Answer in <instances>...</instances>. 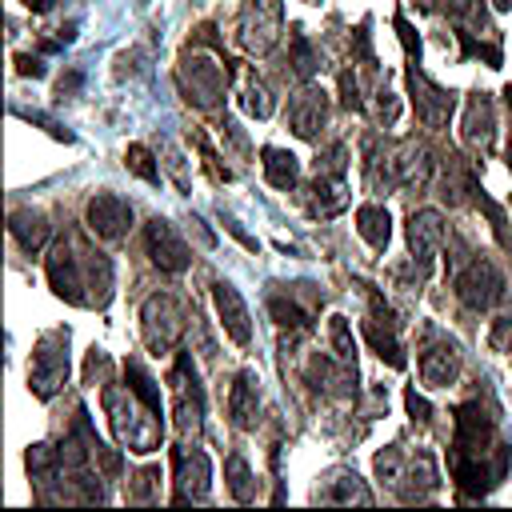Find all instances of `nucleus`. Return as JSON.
<instances>
[{
	"instance_id": "12",
	"label": "nucleus",
	"mask_w": 512,
	"mask_h": 512,
	"mask_svg": "<svg viewBox=\"0 0 512 512\" xmlns=\"http://www.w3.org/2000/svg\"><path fill=\"white\" fill-rule=\"evenodd\" d=\"M172 464H176V504H188V500H204L208 496V484H212V464L200 448H176L172 452Z\"/></svg>"
},
{
	"instance_id": "36",
	"label": "nucleus",
	"mask_w": 512,
	"mask_h": 512,
	"mask_svg": "<svg viewBox=\"0 0 512 512\" xmlns=\"http://www.w3.org/2000/svg\"><path fill=\"white\" fill-rule=\"evenodd\" d=\"M404 408H408V416H412V420H420V424H428V420H432V404H428L416 388H404Z\"/></svg>"
},
{
	"instance_id": "34",
	"label": "nucleus",
	"mask_w": 512,
	"mask_h": 512,
	"mask_svg": "<svg viewBox=\"0 0 512 512\" xmlns=\"http://www.w3.org/2000/svg\"><path fill=\"white\" fill-rule=\"evenodd\" d=\"M340 100H344V108H352V112H360V108H364V100H360V80H356V72H352V68H344V72H340Z\"/></svg>"
},
{
	"instance_id": "29",
	"label": "nucleus",
	"mask_w": 512,
	"mask_h": 512,
	"mask_svg": "<svg viewBox=\"0 0 512 512\" xmlns=\"http://www.w3.org/2000/svg\"><path fill=\"white\" fill-rule=\"evenodd\" d=\"M268 308H272V316H276V324H288V328H312V316L296 304V300H284V296H268Z\"/></svg>"
},
{
	"instance_id": "9",
	"label": "nucleus",
	"mask_w": 512,
	"mask_h": 512,
	"mask_svg": "<svg viewBox=\"0 0 512 512\" xmlns=\"http://www.w3.org/2000/svg\"><path fill=\"white\" fill-rule=\"evenodd\" d=\"M144 244H148L152 264H156L160 272H168V276H176V272H184V268L192 264L188 244H184L180 232H176L168 220H160V216H152V220L144 224Z\"/></svg>"
},
{
	"instance_id": "22",
	"label": "nucleus",
	"mask_w": 512,
	"mask_h": 512,
	"mask_svg": "<svg viewBox=\"0 0 512 512\" xmlns=\"http://www.w3.org/2000/svg\"><path fill=\"white\" fill-rule=\"evenodd\" d=\"M8 228H12V236L20 240V248H28V252H36V248H44V240H48V216L44 212H36V208H16L12 216H8Z\"/></svg>"
},
{
	"instance_id": "42",
	"label": "nucleus",
	"mask_w": 512,
	"mask_h": 512,
	"mask_svg": "<svg viewBox=\"0 0 512 512\" xmlns=\"http://www.w3.org/2000/svg\"><path fill=\"white\" fill-rule=\"evenodd\" d=\"M492 4H496V8H512V0H492Z\"/></svg>"
},
{
	"instance_id": "43",
	"label": "nucleus",
	"mask_w": 512,
	"mask_h": 512,
	"mask_svg": "<svg viewBox=\"0 0 512 512\" xmlns=\"http://www.w3.org/2000/svg\"><path fill=\"white\" fill-rule=\"evenodd\" d=\"M504 100H508V108H512V84H508V88H504Z\"/></svg>"
},
{
	"instance_id": "2",
	"label": "nucleus",
	"mask_w": 512,
	"mask_h": 512,
	"mask_svg": "<svg viewBox=\"0 0 512 512\" xmlns=\"http://www.w3.org/2000/svg\"><path fill=\"white\" fill-rule=\"evenodd\" d=\"M48 284L60 300L80 304V308H104L112 296V260L104 252H96L84 236H64L52 244L48 252Z\"/></svg>"
},
{
	"instance_id": "11",
	"label": "nucleus",
	"mask_w": 512,
	"mask_h": 512,
	"mask_svg": "<svg viewBox=\"0 0 512 512\" xmlns=\"http://www.w3.org/2000/svg\"><path fill=\"white\" fill-rule=\"evenodd\" d=\"M200 420H204V388L196 380L188 352H180L176 356V424L188 436V432H200Z\"/></svg>"
},
{
	"instance_id": "33",
	"label": "nucleus",
	"mask_w": 512,
	"mask_h": 512,
	"mask_svg": "<svg viewBox=\"0 0 512 512\" xmlns=\"http://www.w3.org/2000/svg\"><path fill=\"white\" fill-rule=\"evenodd\" d=\"M316 64H320V60H316V52H312V44H308V40H304V36L296 32V36H292V68H296V72H300L304 80H312V72H316Z\"/></svg>"
},
{
	"instance_id": "27",
	"label": "nucleus",
	"mask_w": 512,
	"mask_h": 512,
	"mask_svg": "<svg viewBox=\"0 0 512 512\" xmlns=\"http://www.w3.org/2000/svg\"><path fill=\"white\" fill-rule=\"evenodd\" d=\"M364 340H368V344L376 348V356L388 360L392 368H404V364H408V360H404V348H400V340H396V328H384V332H380V324L368 316V320H364Z\"/></svg>"
},
{
	"instance_id": "21",
	"label": "nucleus",
	"mask_w": 512,
	"mask_h": 512,
	"mask_svg": "<svg viewBox=\"0 0 512 512\" xmlns=\"http://www.w3.org/2000/svg\"><path fill=\"white\" fill-rule=\"evenodd\" d=\"M356 232L368 240V248L384 252L388 240H392V216L384 204H360L356 208Z\"/></svg>"
},
{
	"instance_id": "14",
	"label": "nucleus",
	"mask_w": 512,
	"mask_h": 512,
	"mask_svg": "<svg viewBox=\"0 0 512 512\" xmlns=\"http://www.w3.org/2000/svg\"><path fill=\"white\" fill-rule=\"evenodd\" d=\"M84 220H88V228H92L96 236L120 240V236L132 228V204L120 200L116 192H96V196L88 200V208H84Z\"/></svg>"
},
{
	"instance_id": "35",
	"label": "nucleus",
	"mask_w": 512,
	"mask_h": 512,
	"mask_svg": "<svg viewBox=\"0 0 512 512\" xmlns=\"http://www.w3.org/2000/svg\"><path fill=\"white\" fill-rule=\"evenodd\" d=\"M488 344H492L496 352H512V316H508V312L492 320V332H488Z\"/></svg>"
},
{
	"instance_id": "6",
	"label": "nucleus",
	"mask_w": 512,
	"mask_h": 512,
	"mask_svg": "<svg viewBox=\"0 0 512 512\" xmlns=\"http://www.w3.org/2000/svg\"><path fill=\"white\" fill-rule=\"evenodd\" d=\"M224 84H228V60L216 64V60H208L200 52H192V56L180 60V88H184L188 104L212 108L224 96Z\"/></svg>"
},
{
	"instance_id": "24",
	"label": "nucleus",
	"mask_w": 512,
	"mask_h": 512,
	"mask_svg": "<svg viewBox=\"0 0 512 512\" xmlns=\"http://www.w3.org/2000/svg\"><path fill=\"white\" fill-rule=\"evenodd\" d=\"M124 380H128V388H132V396H136L140 404H148L152 412H164V396H160L156 380L144 372V364H140L136 356H128V360H124Z\"/></svg>"
},
{
	"instance_id": "32",
	"label": "nucleus",
	"mask_w": 512,
	"mask_h": 512,
	"mask_svg": "<svg viewBox=\"0 0 512 512\" xmlns=\"http://www.w3.org/2000/svg\"><path fill=\"white\" fill-rule=\"evenodd\" d=\"M60 464H64V456H60L56 448H48V444H32V448H28V472H32V476L48 480Z\"/></svg>"
},
{
	"instance_id": "17",
	"label": "nucleus",
	"mask_w": 512,
	"mask_h": 512,
	"mask_svg": "<svg viewBox=\"0 0 512 512\" xmlns=\"http://www.w3.org/2000/svg\"><path fill=\"white\" fill-rule=\"evenodd\" d=\"M420 376L432 388H448L460 376V348L452 340H436L432 348L420 352Z\"/></svg>"
},
{
	"instance_id": "7",
	"label": "nucleus",
	"mask_w": 512,
	"mask_h": 512,
	"mask_svg": "<svg viewBox=\"0 0 512 512\" xmlns=\"http://www.w3.org/2000/svg\"><path fill=\"white\" fill-rule=\"evenodd\" d=\"M140 320H144V340L152 344V352H168L180 336H184V304L168 292H156L144 300L140 308Z\"/></svg>"
},
{
	"instance_id": "1",
	"label": "nucleus",
	"mask_w": 512,
	"mask_h": 512,
	"mask_svg": "<svg viewBox=\"0 0 512 512\" xmlns=\"http://www.w3.org/2000/svg\"><path fill=\"white\" fill-rule=\"evenodd\" d=\"M448 472L464 496H484L508 472V448L496 436V424L480 404L456 408V440L448 452Z\"/></svg>"
},
{
	"instance_id": "23",
	"label": "nucleus",
	"mask_w": 512,
	"mask_h": 512,
	"mask_svg": "<svg viewBox=\"0 0 512 512\" xmlns=\"http://www.w3.org/2000/svg\"><path fill=\"white\" fill-rule=\"evenodd\" d=\"M260 164H264V176L272 188H296L300 180V160L288 152V148H260Z\"/></svg>"
},
{
	"instance_id": "4",
	"label": "nucleus",
	"mask_w": 512,
	"mask_h": 512,
	"mask_svg": "<svg viewBox=\"0 0 512 512\" xmlns=\"http://www.w3.org/2000/svg\"><path fill=\"white\" fill-rule=\"evenodd\" d=\"M68 384V328H52L36 340L32 368H28V388L40 400H52Z\"/></svg>"
},
{
	"instance_id": "39",
	"label": "nucleus",
	"mask_w": 512,
	"mask_h": 512,
	"mask_svg": "<svg viewBox=\"0 0 512 512\" xmlns=\"http://www.w3.org/2000/svg\"><path fill=\"white\" fill-rule=\"evenodd\" d=\"M376 96H380V100H376V116H380L384 124H392V120H396V100H392V92H388V88H380Z\"/></svg>"
},
{
	"instance_id": "37",
	"label": "nucleus",
	"mask_w": 512,
	"mask_h": 512,
	"mask_svg": "<svg viewBox=\"0 0 512 512\" xmlns=\"http://www.w3.org/2000/svg\"><path fill=\"white\" fill-rule=\"evenodd\" d=\"M396 32H400V44H404V52H408V56H412V52H420V40H416L412 24L404 20V12H396Z\"/></svg>"
},
{
	"instance_id": "31",
	"label": "nucleus",
	"mask_w": 512,
	"mask_h": 512,
	"mask_svg": "<svg viewBox=\"0 0 512 512\" xmlns=\"http://www.w3.org/2000/svg\"><path fill=\"white\" fill-rule=\"evenodd\" d=\"M124 164L140 176V180H148V184H160V168H156V160H152V152L144 148V144H128V152H124Z\"/></svg>"
},
{
	"instance_id": "41",
	"label": "nucleus",
	"mask_w": 512,
	"mask_h": 512,
	"mask_svg": "<svg viewBox=\"0 0 512 512\" xmlns=\"http://www.w3.org/2000/svg\"><path fill=\"white\" fill-rule=\"evenodd\" d=\"M24 4H28L32 12H48V8H52V0H24Z\"/></svg>"
},
{
	"instance_id": "18",
	"label": "nucleus",
	"mask_w": 512,
	"mask_h": 512,
	"mask_svg": "<svg viewBox=\"0 0 512 512\" xmlns=\"http://www.w3.org/2000/svg\"><path fill=\"white\" fill-rule=\"evenodd\" d=\"M492 132H496L492 100H488V92H472L468 104H464V144H472V148L484 152L492 144Z\"/></svg>"
},
{
	"instance_id": "3",
	"label": "nucleus",
	"mask_w": 512,
	"mask_h": 512,
	"mask_svg": "<svg viewBox=\"0 0 512 512\" xmlns=\"http://www.w3.org/2000/svg\"><path fill=\"white\" fill-rule=\"evenodd\" d=\"M104 412H108V424L116 432V440L132 452H152L160 448V436H164V420L160 412H152L148 404L136 408L132 404V388H104Z\"/></svg>"
},
{
	"instance_id": "38",
	"label": "nucleus",
	"mask_w": 512,
	"mask_h": 512,
	"mask_svg": "<svg viewBox=\"0 0 512 512\" xmlns=\"http://www.w3.org/2000/svg\"><path fill=\"white\" fill-rule=\"evenodd\" d=\"M356 56H360L364 64H376V56H372V40H368V20L356 28Z\"/></svg>"
},
{
	"instance_id": "13",
	"label": "nucleus",
	"mask_w": 512,
	"mask_h": 512,
	"mask_svg": "<svg viewBox=\"0 0 512 512\" xmlns=\"http://www.w3.org/2000/svg\"><path fill=\"white\" fill-rule=\"evenodd\" d=\"M328 124V92L316 84H304L292 100H288V128L300 140H316V132Z\"/></svg>"
},
{
	"instance_id": "28",
	"label": "nucleus",
	"mask_w": 512,
	"mask_h": 512,
	"mask_svg": "<svg viewBox=\"0 0 512 512\" xmlns=\"http://www.w3.org/2000/svg\"><path fill=\"white\" fill-rule=\"evenodd\" d=\"M240 108L248 112V116H256V120H264V116H272V96H268V88L260 84V80H244V88H240Z\"/></svg>"
},
{
	"instance_id": "16",
	"label": "nucleus",
	"mask_w": 512,
	"mask_h": 512,
	"mask_svg": "<svg viewBox=\"0 0 512 512\" xmlns=\"http://www.w3.org/2000/svg\"><path fill=\"white\" fill-rule=\"evenodd\" d=\"M212 300H216V312H220L224 332H228L236 344H248V340H252V320H248V304L240 300V292H236L228 280H216V284H212Z\"/></svg>"
},
{
	"instance_id": "40",
	"label": "nucleus",
	"mask_w": 512,
	"mask_h": 512,
	"mask_svg": "<svg viewBox=\"0 0 512 512\" xmlns=\"http://www.w3.org/2000/svg\"><path fill=\"white\" fill-rule=\"evenodd\" d=\"M16 72L20 76H44V64L36 56H16Z\"/></svg>"
},
{
	"instance_id": "15",
	"label": "nucleus",
	"mask_w": 512,
	"mask_h": 512,
	"mask_svg": "<svg viewBox=\"0 0 512 512\" xmlns=\"http://www.w3.org/2000/svg\"><path fill=\"white\" fill-rule=\"evenodd\" d=\"M448 240V228H444V216L436 208H420L408 216V248H412V260L424 268Z\"/></svg>"
},
{
	"instance_id": "19",
	"label": "nucleus",
	"mask_w": 512,
	"mask_h": 512,
	"mask_svg": "<svg viewBox=\"0 0 512 512\" xmlns=\"http://www.w3.org/2000/svg\"><path fill=\"white\" fill-rule=\"evenodd\" d=\"M348 204V184L344 172H316L312 196H308V212L312 216H336Z\"/></svg>"
},
{
	"instance_id": "30",
	"label": "nucleus",
	"mask_w": 512,
	"mask_h": 512,
	"mask_svg": "<svg viewBox=\"0 0 512 512\" xmlns=\"http://www.w3.org/2000/svg\"><path fill=\"white\" fill-rule=\"evenodd\" d=\"M328 340H332L336 360L356 364V340H352V332H348V320H344V316H328Z\"/></svg>"
},
{
	"instance_id": "44",
	"label": "nucleus",
	"mask_w": 512,
	"mask_h": 512,
	"mask_svg": "<svg viewBox=\"0 0 512 512\" xmlns=\"http://www.w3.org/2000/svg\"><path fill=\"white\" fill-rule=\"evenodd\" d=\"M508 164H512V136H508Z\"/></svg>"
},
{
	"instance_id": "5",
	"label": "nucleus",
	"mask_w": 512,
	"mask_h": 512,
	"mask_svg": "<svg viewBox=\"0 0 512 512\" xmlns=\"http://www.w3.org/2000/svg\"><path fill=\"white\" fill-rule=\"evenodd\" d=\"M452 284H456L460 304L472 308V312H488V308H496V304L504 300V276H500V268H496L488 256H472V260L452 276Z\"/></svg>"
},
{
	"instance_id": "8",
	"label": "nucleus",
	"mask_w": 512,
	"mask_h": 512,
	"mask_svg": "<svg viewBox=\"0 0 512 512\" xmlns=\"http://www.w3.org/2000/svg\"><path fill=\"white\" fill-rule=\"evenodd\" d=\"M284 28V4L280 0H244L240 20H236V36L248 52H268L276 44Z\"/></svg>"
},
{
	"instance_id": "26",
	"label": "nucleus",
	"mask_w": 512,
	"mask_h": 512,
	"mask_svg": "<svg viewBox=\"0 0 512 512\" xmlns=\"http://www.w3.org/2000/svg\"><path fill=\"white\" fill-rule=\"evenodd\" d=\"M320 500H336V504H372V492L364 488V480L356 472H336V480H328L320 488Z\"/></svg>"
},
{
	"instance_id": "20",
	"label": "nucleus",
	"mask_w": 512,
	"mask_h": 512,
	"mask_svg": "<svg viewBox=\"0 0 512 512\" xmlns=\"http://www.w3.org/2000/svg\"><path fill=\"white\" fill-rule=\"evenodd\" d=\"M256 408H260V396H256V372L244 368L236 372L232 380V392H228V416L236 428H252L256 424Z\"/></svg>"
},
{
	"instance_id": "25",
	"label": "nucleus",
	"mask_w": 512,
	"mask_h": 512,
	"mask_svg": "<svg viewBox=\"0 0 512 512\" xmlns=\"http://www.w3.org/2000/svg\"><path fill=\"white\" fill-rule=\"evenodd\" d=\"M224 480H228V492H232L236 504H252L256 500V480H252V468H248V460L240 452H232L224 460Z\"/></svg>"
},
{
	"instance_id": "10",
	"label": "nucleus",
	"mask_w": 512,
	"mask_h": 512,
	"mask_svg": "<svg viewBox=\"0 0 512 512\" xmlns=\"http://www.w3.org/2000/svg\"><path fill=\"white\" fill-rule=\"evenodd\" d=\"M408 92H412L416 116H420L428 128H444V124H448V116H452V108H456V96H452L448 88H440L436 80H428L416 64L408 68Z\"/></svg>"
}]
</instances>
